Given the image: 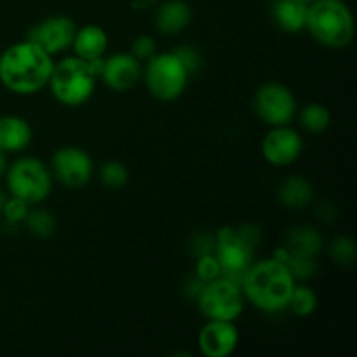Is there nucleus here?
I'll use <instances>...</instances> for the list:
<instances>
[{
  "label": "nucleus",
  "mask_w": 357,
  "mask_h": 357,
  "mask_svg": "<svg viewBox=\"0 0 357 357\" xmlns=\"http://www.w3.org/2000/svg\"><path fill=\"white\" fill-rule=\"evenodd\" d=\"M24 225H26L28 232L33 237H38V239H47L56 232L54 215L45 211V209H31V211H28L26 218H24Z\"/></svg>",
  "instance_id": "obj_23"
},
{
  "label": "nucleus",
  "mask_w": 357,
  "mask_h": 357,
  "mask_svg": "<svg viewBox=\"0 0 357 357\" xmlns=\"http://www.w3.org/2000/svg\"><path fill=\"white\" fill-rule=\"evenodd\" d=\"M142 75L153 98L160 101H174L187 89L190 73L174 52H162L149 59Z\"/></svg>",
  "instance_id": "obj_6"
},
{
  "label": "nucleus",
  "mask_w": 357,
  "mask_h": 357,
  "mask_svg": "<svg viewBox=\"0 0 357 357\" xmlns=\"http://www.w3.org/2000/svg\"><path fill=\"white\" fill-rule=\"evenodd\" d=\"M192 9L185 0H166L155 13L157 31L166 35L178 33L190 24Z\"/></svg>",
  "instance_id": "obj_16"
},
{
  "label": "nucleus",
  "mask_w": 357,
  "mask_h": 357,
  "mask_svg": "<svg viewBox=\"0 0 357 357\" xmlns=\"http://www.w3.org/2000/svg\"><path fill=\"white\" fill-rule=\"evenodd\" d=\"M255 246L237 234V230L225 227L218 230V244L215 248V258L220 265V275L236 284H243L248 268L253 264Z\"/></svg>",
  "instance_id": "obj_8"
},
{
  "label": "nucleus",
  "mask_w": 357,
  "mask_h": 357,
  "mask_svg": "<svg viewBox=\"0 0 357 357\" xmlns=\"http://www.w3.org/2000/svg\"><path fill=\"white\" fill-rule=\"evenodd\" d=\"M288 251L300 257L316 258L323 248V239L310 227H295L288 236Z\"/></svg>",
  "instance_id": "obj_20"
},
{
  "label": "nucleus",
  "mask_w": 357,
  "mask_h": 357,
  "mask_svg": "<svg viewBox=\"0 0 357 357\" xmlns=\"http://www.w3.org/2000/svg\"><path fill=\"white\" fill-rule=\"evenodd\" d=\"M296 281L289 268L275 258L251 264L243 279L244 298L261 312H281L288 309Z\"/></svg>",
  "instance_id": "obj_2"
},
{
  "label": "nucleus",
  "mask_w": 357,
  "mask_h": 357,
  "mask_svg": "<svg viewBox=\"0 0 357 357\" xmlns=\"http://www.w3.org/2000/svg\"><path fill=\"white\" fill-rule=\"evenodd\" d=\"M197 275L202 281H213V279L220 278V265L215 255H204L201 260L197 261Z\"/></svg>",
  "instance_id": "obj_28"
},
{
  "label": "nucleus",
  "mask_w": 357,
  "mask_h": 357,
  "mask_svg": "<svg viewBox=\"0 0 357 357\" xmlns=\"http://www.w3.org/2000/svg\"><path fill=\"white\" fill-rule=\"evenodd\" d=\"M30 124L17 115H3L0 117V149L6 153L21 152L31 142Z\"/></svg>",
  "instance_id": "obj_17"
},
{
  "label": "nucleus",
  "mask_w": 357,
  "mask_h": 357,
  "mask_svg": "<svg viewBox=\"0 0 357 357\" xmlns=\"http://www.w3.org/2000/svg\"><path fill=\"white\" fill-rule=\"evenodd\" d=\"M28 211H30V209H28L26 202H23L21 199L10 197L7 199L6 206H3L2 216L6 218L7 223H10V225H17V223L24 222Z\"/></svg>",
  "instance_id": "obj_27"
},
{
  "label": "nucleus",
  "mask_w": 357,
  "mask_h": 357,
  "mask_svg": "<svg viewBox=\"0 0 357 357\" xmlns=\"http://www.w3.org/2000/svg\"><path fill=\"white\" fill-rule=\"evenodd\" d=\"M72 47L77 58L84 59V61L103 58L108 49L107 31L98 24H86L82 28H77Z\"/></svg>",
  "instance_id": "obj_15"
},
{
  "label": "nucleus",
  "mask_w": 357,
  "mask_h": 357,
  "mask_svg": "<svg viewBox=\"0 0 357 357\" xmlns=\"http://www.w3.org/2000/svg\"><path fill=\"white\" fill-rule=\"evenodd\" d=\"M288 309L298 317H309L317 309V295L309 286H296L289 296Z\"/></svg>",
  "instance_id": "obj_24"
},
{
  "label": "nucleus",
  "mask_w": 357,
  "mask_h": 357,
  "mask_svg": "<svg viewBox=\"0 0 357 357\" xmlns=\"http://www.w3.org/2000/svg\"><path fill=\"white\" fill-rule=\"evenodd\" d=\"M278 197L288 209H303L312 202L314 188L305 178L289 176L279 187Z\"/></svg>",
  "instance_id": "obj_19"
},
{
  "label": "nucleus",
  "mask_w": 357,
  "mask_h": 357,
  "mask_svg": "<svg viewBox=\"0 0 357 357\" xmlns=\"http://www.w3.org/2000/svg\"><path fill=\"white\" fill-rule=\"evenodd\" d=\"M298 2H303V3H307V6H309V3H312L314 0H298Z\"/></svg>",
  "instance_id": "obj_33"
},
{
  "label": "nucleus",
  "mask_w": 357,
  "mask_h": 357,
  "mask_svg": "<svg viewBox=\"0 0 357 357\" xmlns=\"http://www.w3.org/2000/svg\"><path fill=\"white\" fill-rule=\"evenodd\" d=\"M274 258L275 260L282 261V264L289 268V272H291V275L295 278V281H305V279L314 278V274L317 272L316 258H307V257H300V255H293L291 251H288V248L286 246L275 250Z\"/></svg>",
  "instance_id": "obj_21"
},
{
  "label": "nucleus",
  "mask_w": 357,
  "mask_h": 357,
  "mask_svg": "<svg viewBox=\"0 0 357 357\" xmlns=\"http://www.w3.org/2000/svg\"><path fill=\"white\" fill-rule=\"evenodd\" d=\"M96 79L89 63L77 56H68L54 65L49 86L59 103L66 107H79L93 96Z\"/></svg>",
  "instance_id": "obj_4"
},
{
  "label": "nucleus",
  "mask_w": 357,
  "mask_h": 357,
  "mask_svg": "<svg viewBox=\"0 0 357 357\" xmlns=\"http://www.w3.org/2000/svg\"><path fill=\"white\" fill-rule=\"evenodd\" d=\"M253 108L271 128L288 126L296 115V100L289 87L279 82H267L255 93Z\"/></svg>",
  "instance_id": "obj_9"
},
{
  "label": "nucleus",
  "mask_w": 357,
  "mask_h": 357,
  "mask_svg": "<svg viewBox=\"0 0 357 357\" xmlns=\"http://www.w3.org/2000/svg\"><path fill=\"white\" fill-rule=\"evenodd\" d=\"M243 288L225 278L208 281L197 298L199 310L208 321H236L244 310Z\"/></svg>",
  "instance_id": "obj_7"
},
{
  "label": "nucleus",
  "mask_w": 357,
  "mask_h": 357,
  "mask_svg": "<svg viewBox=\"0 0 357 357\" xmlns=\"http://www.w3.org/2000/svg\"><path fill=\"white\" fill-rule=\"evenodd\" d=\"M7 171V159H6V152L0 149V176H3Z\"/></svg>",
  "instance_id": "obj_31"
},
{
  "label": "nucleus",
  "mask_w": 357,
  "mask_h": 357,
  "mask_svg": "<svg viewBox=\"0 0 357 357\" xmlns=\"http://www.w3.org/2000/svg\"><path fill=\"white\" fill-rule=\"evenodd\" d=\"M157 51V44L152 37L149 35H139L135 42H132V56L138 59H150Z\"/></svg>",
  "instance_id": "obj_30"
},
{
  "label": "nucleus",
  "mask_w": 357,
  "mask_h": 357,
  "mask_svg": "<svg viewBox=\"0 0 357 357\" xmlns=\"http://www.w3.org/2000/svg\"><path fill=\"white\" fill-rule=\"evenodd\" d=\"M10 197L21 199L28 206L45 201L51 194V169L35 157H23L10 164L6 171Z\"/></svg>",
  "instance_id": "obj_5"
},
{
  "label": "nucleus",
  "mask_w": 357,
  "mask_h": 357,
  "mask_svg": "<svg viewBox=\"0 0 357 357\" xmlns=\"http://www.w3.org/2000/svg\"><path fill=\"white\" fill-rule=\"evenodd\" d=\"M77 33V24L68 16H49L30 28L28 40L40 45L47 54L54 56L72 47L73 37Z\"/></svg>",
  "instance_id": "obj_11"
},
{
  "label": "nucleus",
  "mask_w": 357,
  "mask_h": 357,
  "mask_svg": "<svg viewBox=\"0 0 357 357\" xmlns=\"http://www.w3.org/2000/svg\"><path fill=\"white\" fill-rule=\"evenodd\" d=\"M305 28L319 44L342 49L354 38V14L344 0H314L307 10Z\"/></svg>",
  "instance_id": "obj_3"
},
{
  "label": "nucleus",
  "mask_w": 357,
  "mask_h": 357,
  "mask_svg": "<svg viewBox=\"0 0 357 357\" xmlns=\"http://www.w3.org/2000/svg\"><path fill=\"white\" fill-rule=\"evenodd\" d=\"M129 173L126 166L119 160H108L101 166L100 180L101 183L107 185L108 188H122L128 183Z\"/></svg>",
  "instance_id": "obj_25"
},
{
  "label": "nucleus",
  "mask_w": 357,
  "mask_h": 357,
  "mask_svg": "<svg viewBox=\"0 0 357 357\" xmlns=\"http://www.w3.org/2000/svg\"><path fill=\"white\" fill-rule=\"evenodd\" d=\"M197 344L206 357H227L239 345V331L232 321H209L199 333Z\"/></svg>",
  "instance_id": "obj_13"
},
{
  "label": "nucleus",
  "mask_w": 357,
  "mask_h": 357,
  "mask_svg": "<svg viewBox=\"0 0 357 357\" xmlns=\"http://www.w3.org/2000/svg\"><path fill=\"white\" fill-rule=\"evenodd\" d=\"M303 150V139L289 126H275L261 142L265 160L275 167H286L295 162Z\"/></svg>",
  "instance_id": "obj_12"
},
{
  "label": "nucleus",
  "mask_w": 357,
  "mask_h": 357,
  "mask_svg": "<svg viewBox=\"0 0 357 357\" xmlns=\"http://www.w3.org/2000/svg\"><path fill=\"white\" fill-rule=\"evenodd\" d=\"M142 65L139 59L132 54H114L103 61V70L100 77L110 89L124 93L132 89L142 79Z\"/></svg>",
  "instance_id": "obj_14"
},
{
  "label": "nucleus",
  "mask_w": 357,
  "mask_h": 357,
  "mask_svg": "<svg viewBox=\"0 0 357 357\" xmlns=\"http://www.w3.org/2000/svg\"><path fill=\"white\" fill-rule=\"evenodd\" d=\"M93 159L79 146L56 150L51 160V174L66 188H80L93 178Z\"/></svg>",
  "instance_id": "obj_10"
},
{
  "label": "nucleus",
  "mask_w": 357,
  "mask_h": 357,
  "mask_svg": "<svg viewBox=\"0 0 357 357\" xmlns=\"http://www.w3.org/2000/svg\"><path fill=\"white\" fill-rule=\"evenodd\" d=\"M330 253L338 265H342V267H351L356 261L354 241L344 236L337 237V239H333V243H331Z\"/></svg>",
  "instance_id": "obj_26"
},
{
  "label": "nucleus",
  "mask_w": 357,
  "mask_h": 357,
  "mask_svg": "<svg viewBox=\"0 0 357 357\" xmlns=\"http://www.w3.org/2000/svg\"><path fill=\"white\" fill-rule=\"evenodd\" d=\"M174 54L181 59V63L185 65V68L188 70V73L197 72L199 66H201V56H199L197 49L190 47V45H181V47L174 49Z\"/></svg>",
  "instance_id": "obj_29"
},
{
  "label": "nucleus",
  "mask_w": 357,
  "mask_h": 357,
  "mask_svg": "<svg viewBox=\"0 0 357 357\" xmlns=\"http://www.w3.org/2000/svg\"><path fill=\"white\" fill-rule=\"evenodd\" d=\"M307 10L309 6L298 0H274L271 6V16L281 30L296 33L305 28Z\"/></svg>",
  "instance_id": "obj_18"
},
{
  "label": "nucleus",
  "mask_w": 357,
  "mask_h": 357,
  "mask_svg": "<svg viewBox=\"0 0 357 357\" xmlns=\"http://www.w3.org/2000/svg\"><path fill=\"white\" fill-rule=\"evenodd\" d=\"M300 124L310 135H321L331 124V114L324 105L310 103L300 114Z\"/></svg>",
  "instance_id": "obj_22"
},
{
  "label": "nucleus",
  "mask_w": 357,
  "mask_h": 357,
  "mask_svg": "<svg viewBox=\"0 0 357 357\" xmlns=\"http://www.w3.org/2000/svg\"><path fill=\"white\" fill-rule=\"evenodd\" d=\"M7 202V195L3 194L2 190H0V216H2V211H3V206H6Z\"/></svg>",
  "instance_id": "obj_32"
},
{
  "label": "nucleus",
  "mask_w": 357,
  "mask_h": 357,
  "mask_svg": "<svg viewBox=\"0 0 357 357\" xmlns=\"http://www.w3.org/2000/svg\"><path fill=\"white\" fill-rule=\"evenodd\" d=\"M52 56L31 40L9 45L0 54V82L16 94H35L51 79Z\"/></svg>",
  "instance_id": "obj_1"
}]
</instances>
